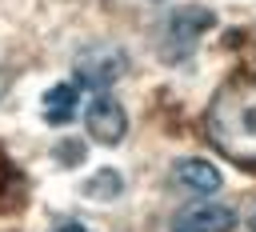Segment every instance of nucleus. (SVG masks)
Returning a JSON list of instances; mask_svg holds the SVG:
<instances>
[{"mask_svg":"<svg viewBox=\"0 0 256 232\" xmlns=\"http://www.w3.org/2000/svg\"><path fill=\"white\" fill-rule=\"evenodd\" d=\"M8 80H12V76H8L4 68H0V100H4V92H8Z\"/></svg>","mask_w":256,"mask_h":232,"instance_id":"obj_12","label":"nucleus"},{"mask_svg":"<svg viewBox=\"0 0 256 232\" xmlns=\"http://www.w3.org/2000/svg\"><path fill=\"white\" fill-rule=\"evenodd\" d=\"M76 104H80V88H76V84H56V88L44 92L40 116H44L48 124H68V120L76 116Z\"/></svg>","mask_w":256,"mask_h":232,"instance_id":"obj_7","label":"nucleus"},{"mask_svg":"<svg viewBox=\"0 0 256 232\" xmlns=\"http://www.w3.org/2000/svg\"><path fill=\"white\" fill-rule=\"evenodd\" d=\"M84 196H96V200H112L116 192H124V180H120V172H112V168H100L96 176H88L84 180V188H80Z\"/></svg>","mask_w":256,"mask_h":232,"instance_id":"obj_8","label":"nucleus"},{"mask_svg":"<svg viewBox=\"0 0 256 232\" xmlns=\"http://www.w3.org/2000/svg\"><path fill=\"white\" fill-rule=\"evenodd\" d=\"M232 228H236V212L224 204H192L176 212L168 224V232H232Z\"/></svg>","mask_w":256,"mask_h":232,"instance_id":"obj_5","label":"nucleus"},{"mask_svg":"<svg viewBox=\"0 0 256 232\" xmlns=\"http://www.w3.org/2000/svg\"><path fill=\"white\" fill-rule=\"evenodd\" d=\"M168 176H172V184H176L180 192H192V196H208V192L220 188V168H212V164L200 160V156H184V160H176Z\"/></svg>","mask_w":256,"mask_h":232,"instance_id":"obj_6","label":"nucleus"},{"mask_svg":"<svg viewBox=\"0 0 256 232\" xmlns=\"http://www.w3.org/2000/svg\"><path fill=\"white\" fill-rule=\"evenodd\" d=\"M124 68H128V56H124L120 48H112V44H100V48L76 56V80L88 84V88H100V92H104L112 80H120Z\"/></svg>","mask_w":256,"mask_h":232,"instance_id":"obj_4","label":"nucleus"},{"mask_svg":"<svg viewBox=\"0 0 256 232\" xmlns=\"http://www.w3.org/2000/svg\"><path fill=\"white\" fill-rule=\"evenodd\" d=\"M252 232H256V216H252Z\"/></svg>","mask_w":256,"mask_h":232,"instance_id":"obj_13","label":"nucleus"},{"mask_svg":"<svg viewBox=\"0 0 256 232\" xmlns=\"http://www.w3.org/2000/svg\"><path fill=\"white\" fill-rule=\"evenodd\" d=\"M84 124H88V136L96 144H120L124 132H128V116H124V104L112 96V92H96L88 112H84Z\"/></svg>","mask_w":256,"mask_h":232,"instance_id":"obj_3","label":"nucleus"},{"mask_svg":"<svg viewBox=\"0 0 256 232\" xmlns=\"http://www.w3.org/2000/svg\"><path fill=\"white\" fill-rule=\"evenodd\" d=\"M12 180H16V172H12V160H8V156H4V148H0V192H4Z\"/></svg>","mask_w":256,"mask_h":232,"instance_id":"obj_10","label":"nucleus"},{"mask_svg":"<svg viewBox=\"0 0 256 232\" xmlns=\"http://www.w3.org/2000/svg\"><path fill=\"white\" fill-rule=\"evenodd\" d=\"M80 156H84V148H80V144H56V160H60L64 168L80 164Z\"/></svg>","mask_w":256,"mask_h":232,"instance_id":"obj_9","label":"nucleus"},{"mask_svg":"<svg viewBox=\"0 0 256 232\" xmlns=\"http://www.w3.org/2000/svg\"><path fill=\"white\" fill-rule=\"evenodd\" d=\"M208 28H212V12H208V8H180V12H172L168 24H164L160 56H164L168 64H180Z\"/></svg>","mask_w":256,"mask_h":232,"instance_id":"obj_2","label":"nucleus"},{"mask_svg":"<svg viewBox=\"0 0 256 232\" xmlns=\"http://www.w3.org/2000/svg\"><path fill=\"white\" fill-rule=\"evenodd\" d=\"M56 232H88V228H84V224H72V220H68V224H60Z\"/></svg>","mask_w":256,"mask_h":232,"instance_id":"obj_11","label":"nucleus"},{"mask_svg":"<svg viewBox=\"0 0 256 232\" xmlns=\"http://www.w3.org/2000/svg\"><path fill=\"white\" fill-rule=\"evenodd\" d=\"M204 136L232 164L256 168V72L240 68L216 88L204 112Z\"/></svg>","mask_w":256,"mask_h":232,"instance_id":"obj_1","label":"nucleus"}]
</instances>
